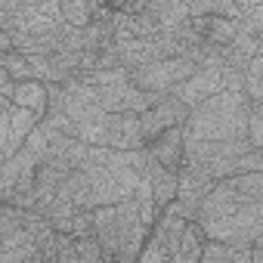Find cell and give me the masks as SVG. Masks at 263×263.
I'll return each mask as SVG.
<instances>
[{"label": "cell", "instance_id": "5b68a950", "mask_svg": "<svg viewBox=\"0 0 263 263\" xmlns=\"http://www.w3.org/2000/svg\"><path fill=\"white\" fill-rule=\"evenodd\" d=\"M186 118H189V108H186L180 99H174V96L164 93L158 105H152L149 111L140 115V130H143L146 146H149L152 140H158L164 130H171V127H183Z\"/></svg>", "mask_w": 263, "mask_h": 263}, {"label": "cell", "instance_id": "52a82bcc", "mask_svg": "<svg viewBox=\"0 0 263 263\" xmlns=\"http://www.w3.org/2000/svg\"><path fill=\"white\" fill-rule=\"evenodd\" d=\"M105 149L118 152H140L146 149L143 130H140V115H105Z\"/></svg>", "mask_w": 263, "mask_h": 263}, {"label": "cell", "instance_id": "9a60e30c", "mask_svg": "<svg viewBox=\"0 0 263 263\" xmlns=\"http://www.w3.org/2000/svg\"><path fill=\"white\" fill-rule=\"evenodd\" d=\"M0 68H4L16 84L31 81V65H28V59H25V56H19V53H13V50L0 56Z\"/></svg>", "mask_w": 263, "mask_h": 263}, {"label": "cell", "instance_id": "6da1fadb", "mask_svg": "<svg viewBox=\"0 0 263 263\" xmlns=\"http://www.w3.org/2000/svg\"><path fill=\"white\" fill-rule=\"evenodd\" d=\"M251 99L245 90H217L211 99L195 105L183 124V134L208 143H229V140H245V127L251 115Z\"/></svg>", "mask_w": 263, "mask_h": 263}, {"label": "cell", "instance_id": "d6986e66", "mask_svg": "<svg viewBox=\"0 0 263 263\" xmlns=\"http://www.w3.org/2000/svg\"><path fill=\"white\" fill-rule=\"evenodd\" d=\"M22 220H25L22 211H13L7 204H0V238L10 235V232H16V229H22Z\"/></svg>", "mask_w": 263, "mask_h": 263}, {"label": "cell", "instance_id": "4fadbf2b", "mask_svg": "<svg viewBox=\"0 0 263 263\" xmlns=\"http://www.w3.org/2000/svg\"><path fill=\"white\" fill-rule=\"evenodd\" d=\"M204 241H208V238L201 235L198 223H186L183 232H180V241H177V248H174V254H171L167 263H198Z\"/></svg>", "mask_w": 263, "mask_h": 263}, {"label": "cell", "instance_id": "7c38bea8", "mask_svg": "<svg viewBox=\"0 0 263 263\" xmlns=\"http://www.w3.org/2000/svg\"><path fill=\"white\" fill-rule=\"evenodd\" d=\"M16 108H25V111H34L41 121H44V115H47V87L44 84H37V81H22V84H16V90H13V99H10Z\"/></svg>", "mask_w": 263, "mask_h": 263}, {"label": "cell", "instance_id": "277c9868", "mask_svg": "<svg viewBox=\"0 0 263 263\" xmlns=\"http://www.w3.org/2000/svg\"><path fill=\"white\" fill-rule=\"evenodd\" d=\"M189 74H195V65L189 59H158V62L140 65V68H130L127 81H130V87H137L143 93H161L164 96L177 84H183Z\"/></svg>", "mask_w": 263, "mask_h": 263}, {"label": "cell", "instance_id": "ba28073f", "mask_svg": "<svg viewBox=\"0 0 263 263\" xmlns=\"http://www.w3.org/2000/svg\"><path fill=\"white\" fill-rule=\"evenodd\" d=\"M146 155H149L152 164H158V167L177 174L180 164H183V127L164 130L158 140H152V143L146 146Z\"/></svg>", "mask_w": 263, "mask_h": 263}, {"label": "cell", "instance_id": "ac0fdd59", "mask_svg": "<svg viewBox=\"0 0 263 263\" xmlns=\"http://www.w3.org/2000/svg\"><path fill=\"white\" fill-rule=\"evenodd\" d=\"M74 257H78V263H105L96 238H74Z\"/></svg>", "mask_w": 263, "mask_h": 263}, {"label": "cell", "instance_id": "9c48e42d", "mask_svg": "<svg viewBox=\"0 0 263 263\" xmlns=\"http://www.w3.org/2000/svg\"><path fill=\"white\" fill-rule=\"evenodd\" d=\"M146 180H149V195H152V204L158 208V214L177 198V174L174 171H164V167H158V164H146Z\"/></svg>", "mask_w": 263, "mask_h": 263}, {"label": "cell", "instance_id": "2e32d148", "mask_svg": "<svg viewBox=\"0 0 263 263\" xmlns=\"http://www.w3.org/2000/svg\"><path fill=\"white\" fill-rule=\"evenodd\" d=\"M245 140L251 149H260L263 146V105H251V115H248V127H245Z\"/></svg>", "mask_w": 263, "mask_h": 263}, {"label": "cell", "instance_id": "3957f363", "mask_svg": "<svg viewBox=\"0 0 263 263\" xmlns=\"http://www.w3.org/2000/svg\"><path fill=\"white\" fill-rule=\"evenodd\" d=\"M195 223L208 241L229 245V248H254V245H260V232H263V201L248 204V208L235 211L232 217L195 220Z\"/></svg>", "mask_w": 263, "mask_h": 263}, {"label": "cell", "instance_id": "8992f818", "mask_svg": "<svg viewBox=\"0 0 263 263\" xmlns=\"http://www.w3.org/2000/svg\"><path fill=\"white\" fill-rule=\"evenodd\" d=\"M220 87H223V68H195V74H189L183 84H177L167 96L180 99L192 111L195 105H201L204 99H211Z\"/></svg>", "mask_w": 263, "mask_h": 263}, {"label": "cell", "instance_id": "ffe728a7", "mask_svg": "<svg viewBox=\"0 0 263 263\" xmlns=\"http://www.w3.org/2000/svg\"><path fill=\"white\" fill-rule=\"evenodd\" d=\"M13 90H16V81H13L4 68H0V96H4V99H13Z\"/></svg>", "mask_w": 263, "mask_h": 263}, {"label": "cell", "instance_id": "e0dca14e", "mask_svg": "<svg viewBox=\"0 0 263 263\" xmlns=\"http://www.w3.org/2000/svg\"><path fill=\"white\" fill-rule=\"evenodd\" d=\"M238 174H263V149H248L232 161V177Z\"/></svg>", "mask_w": 263, "mask_h": 263}, {"label": "cell", "instance_id": "8fae6325", "mask_svg": "<svg viewBox=\"0 0 263 263\" xmlns=\"http://www.w3.org/2000/svg\"><path fill=\"white\" fill-rule=\"evenodd\" d=\"M53 226L56 235H68V238H93V211H68L62 217L47 220Z\"/></svg>", "mask_w": 263, "mask_h": 263}, {"label": "cell", "instance_id": "5bb4252c", "mask_svg": "<svg viewBox=\"0 0 263 263\" xmlns=\"http://www.w3.org/2000/svg\"><path fill=\"white\" fill-rule=\"evenodd\" d=\"M59 16L68 28H87L90 25V4H84V0H65V4H59Z\"/></svg>", "mask_w": 263, "mask_h": 263}, {"label": "cell", "instance_id": "30bf717a", "mask_svg": "<svg viewBox=\"0 0 263 263\" xmlns=\"http://www.w3.org/2000/svg\"><path fill=\"white\" fill-rule=\"evenodd\" d=\"M34 235L22 226L0 238V263H34Z\"/></svg>", "mask_w": 263, "mask_h": 263}, {"label": "cell", "instance_id": "7a4b0ae2", "mask_svg": "<svg viewBox=\"0 0 263 263\" xmlns=\"http://www.w3.org/2000/svg\"><path fill=\"white\" fill-rule=\"evenodd\" d=\"M263 201V174H238V177H226L220 183L211 186V192L198 201L195 208V220H220V217H232L235 211L248 208V204H260ZM192 220V223H195Z\"/></svg>", "mask_w": 263, "mask_h": 263}]
</instances>
